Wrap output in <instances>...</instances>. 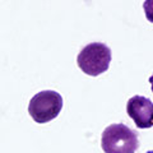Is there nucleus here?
Returning <instances> with one entry per match:
<instances>
[{
  "instance_id": "obj_1",
  "label": "nucleus",
  "mask_w": 153,
  "mask_h": 153,
  "mask_svg": "<svg viewBox=\"0 0 153 153\" xmlns=\"http://www.w3.org/2000/svg\"><path fill=\"white\" fill-rule=\"evenodd\" d=\"M101 147L105 153H135L139 147L137 133L124 124H111L102 133Z\"/></svg>"
},
{
  "instance_id": "obj_2",
  "label": "nucleus",
  "mask_w": 153,
  "mask_h": 153,
  "mask_svg": "<svg viewBox=\"0 0 153 153\" xmlns=\"http://www.w3.org/2000/svg\"><path fill=\"white\" fill-rule=\"evenodd\" d=\"M76 63L80 70L91 76L107 71L111 63V49L102 42H92L80 50Z\"/></svg>"
},
{
  "instance_id": "obj_3",
  "label": "nucleus",
  "mask_w": 153,
  "mask_h": 153,
  "mask_svg": "<svg viewBox=\"0 0 153 153\" xmlns=\"http://www.w3.org/2000/svg\"><path fill=\"white\" fill-rule=\"evenodd\" d=\"M63 108V97L55 91H42L32 97L28 105L31 117L38 124H46L57 116Z\"/></svg>"
},
{
  "instance_id": "obj_4",
  "label": "nucleus",
  "mask_w": 153,
  "mask_h": 153,
  "mask_svg": "<svg viewBox=\"0 0 153 153\" xmlns=\"http://www.w3.org/2000/svg\"><path fill=\"white\" fill-rule=\"evenodd\" d=\"M126 112L139 129L153 126V102L144 96H133L129 98Z\"/></svg>"
},
{
  "instance_id": "obj_5",
  "label": "nucleus",
  "mask_w": 153,
  "mask_h": 153,
  "mask_svg": "<svg viewBox=\"0 0 153 153\" xmlns=\"http://www.w3.org/2000/svg\"><path fill=\"white\" fill-rule=\"evenodd\" d=\"M143 9H144L147 19L151 23H153V0H147L143 3Z\"/></svg>"
},
{
  "instance_id": "obj_6",
  "label": "nucleus",
  "mask_w": 153,
  "mask_h": 153,
  "mask_svg": "<svg viewBox=\"0 0 153 153\" xmlns=\"http://www.w3.org/2000/svg\"><path fill=\"white\" fill-rule=\"evenodd\" d=\"M149 83H151V87H152V92H153V74L149 76Z\"/></svg>"
},
{
  "instance_id": "obj_7",
  "label": "nucleus",
  "mask_w": 153,
  "mask_h": 153,
  "mask_svg": "<svg viewBox=\"0 0 153 153\" xmlns=\"http://www.w3.org/2000/svg\"><path fill=\"white\" fill-rule=\"evenodd\" d=\"M146 153H153V151H148V152H146Z\"/></svg>"
}]
</instances>
